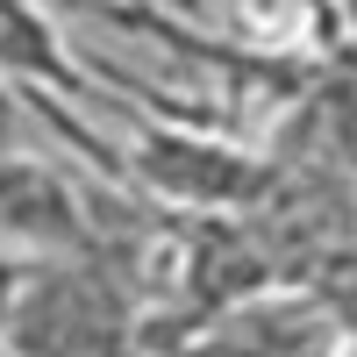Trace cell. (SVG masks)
I'll use <instances>...</instances> for the list:
<instances>
[{"mask_svg": "<svg viewBox=\"0 0 357 357\" xmlns=\"http://www.w3.org/2000/svg\"><path fill=\"white\" fill-rule=\"evenodd\" d=\"M136 293L107 250L36 257L0 329L8 357H136Z\"/></svg>", "mask_w": 357, "mask_h": 357, "instance_id": "obj_1", "label": "cell"}, {"mask_svg": "<svg viewBox=\"0 0 357 357\" xmlns=\"http://www.w3.org/2000/svg\"><path fill=\"white\" fill-rule=\"evenodd\" d=\"M0 65L8 72H36L50 86H72L79 93V72L65 65V50H57V36L22 8V0H0Z\"/></svg>", "mask_w": 357, "mask_h": 357, "instance_id": "obj_4", "label": "cell"}, {"mask_svg": "<svg viewBox=\"0 0 357 357\" xmlns=\"http://www.w3.org/2000/svg\"><path fill=\"white\" fill-rule=\"evenodd\" d=\"M136 178L186 200V207H207V215H236V207H257L272 193V165L264 158H243V151H229L215 136H193V129H143Z\"/></svg>", "mask_w": 357, "mask_h": 357, "instance_id": "obj_2", "label": "cell"}, {"mask_svg": "<svg viewBox=\"0 0 357 357\" xmlns=\"http://www.w3.org/2000/svg\"><path fill=\"white\" fill-rule=\"evenodd\" d=\"M22 107H15V93H8V86H0V158H8V151H22Z\"/></svg>", "mask_w": 357, "mask_h": 357, "instance_id": "obj_6", "label": "cell"}, {"mask_svg": "<svg viewBox=\"0 0 357 357\" xmlns=\"http://www.w3.org/2000/svg\"><path fill=\"white\" fill-rule=\"evenodd\" d=\"M0 250H22V257L93 250V215L57 165H36L22 151L0 158Z\"/></svg>", "mask_w": 357, "mask_h": 357, "instance_id": "obj_3", "label": "cell"}, {"mask_svg": "<svg viewBox=\"0 0 357 357\" xmlns=\"http://www.w3.org/2000/svg\"><path fill=\"white\" fill-rule=\"evenodd\" d=\"M29 264H36V257H22V250H0V329H8V314H15L22 286H29Z\"/></svg>", "mask_w": 357, "mask_h": 357, "instance_id": "obj_5", "label": "cell"}, {"mask_svg": "<svg viewBox=\"0 0 357 357\" xmlns=\"http://www.w3.org/2000/svg\"><path fill=\"white\" fill-rule=\"evenodd\" d=\"M0 357H8V350H0Z\"/></svg>", "mask_w": 357, "mask_h": 357, "instance_id": "obj_7", "label": "cell"}]
</instances>
